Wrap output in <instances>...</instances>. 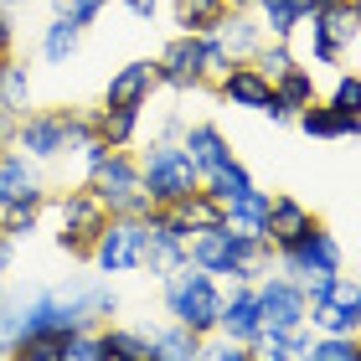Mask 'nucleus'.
Returning <instances> with one entry per match:
<instances>
[{
  "label": "nucleus",
  "mask_w": 361,
  "mask_h": 361,
  "mask_svg": "<svg viewBox=\"0 0 361 361\" xmlns=\"http://www.w3.org/2000/svg\"><path fill=\"white\" fill-rule=\"evenodd\" d=\"M124 11H129V16H140V21H155L160 0H124Z\"/></svg>",
  "instance_id": "46"
},
{
  "label": "nucleus",
  "mask_w": 361,
  "mask_h": 361,
  "mask_svg": "<svg viewBox=\"0 0 361 361\" xmlns=\"http://www.w3.org/2000/svg\"><path fill=\"white\" fill-rule=\"evenodd\" d=\"M88 191L109 207V217H145V212H150L140 155H129V150H109V160L88 176Z\"/></svg>",
  "instance_id": "6"
},
{
  "label": "nucleus",
  "mask_w": 361,
  "mask_h": 361,
  "mask_svg": "<svg viewBox=\"0 0 361 361\" xmlns=\"http://www.w3.org/2000/svg\"><path fill=\"white\" fill-rule=\"evenodd\" d=\"M310 341H315L310 325H300V331H258L248 341V351H253V361H305Z\"/></svg>",
  "instance_id": "22"
},
{
  "label": "nucleus",
  "mask_w": 361,
  "mask_h": 361,
  "mask_svg": "<svg viewBox=\"0 0 361 361\" xmlns=\"http://www.w3.org/2000/svg\"><path fill=\"white\" fill-rule=\"evenodd\" d=\"M109 0H52V16H62V21H73V26H93L98 16H104Z\"/></svg>",
  "instance_id": "41"
},
{
  "label": "nucleus",
  "mask_w": 361,
  "mask_h": 361,
  "mask_svg": "<svg viewBox=\"0 0 361 361\" xmlns=\"http://www.w3.org/2000/svg\"><path fill=\"white\" fill-rule=\"evenodd\" d=\"M0 6H6V11H16V6H26V0H0Z\"/></svg>",
  "instance_id": "51"
},
{
  "label": "nucleus",
  "mask_w": 361,
  "mask_h": 361,
  "mask_svg": "<svg viewBox=\"0 0 361 361\" xmlns=\"http://www.w3.org/2000/svg\"><path fill=\"white\" fill-rule=\"evenodd\" d=\"M176 217L191 227V233H202V227H222V217H227V207L212 196L207 186H196L191 196H180L176 202Z\"/></svg>",
  "instance_id": "30"
},
{
  "label": "nucleus",
  "mask_w": 361,
  "mask_h": 361,
  "mask_svg": "<svg viewBox=\"0 0 361 361\" xmlns=\"http://www.w3.org/2000/svg\"><path fill=\"white\" fill-rule=\"evenodd\" d=\"M294 62H300V57H294V47H289V42H279V37H269V42L253 52V68L264 73V78H274V83L294 68Z\"/></svg>",
  "instance_id": "35"
},
{
  "label": "nucleus",
  "mask_w": 361,
  "mask_h": 361,
  "mask_svg": "<svg viewBox=\"0 0 361 361\" xmlns=\"http://www.w3.org/2000/svg\"><path fill=\"white\" fill-rule=\"evenodd\" d=\"M294 124L305 129L310 140H361V109H336L331 98H315L310 109L294 114Z\"/></svg>",
  "instance_id": "15"
},
{
  "label": "nucleus",
  "mask_w": 361,
  "mask_h": 361,
  "mask_svg": "<svg viewBox=\"0 0 361 361\" xmlns=\"http://www.w3.org/2000/svg\"><path fill=\"white\" fill-rule=\"evenodd\" d=\"M196 361H253V351L243 346V341H233V336L212 331V336H202V351H196Z\"/></svg>",
  "instance_id": "37"
},
{
  "label": "nucleus",
  "mask_w": 361,
  "mask_h": 361,
  "mask_svg": "<svg viewBox=\"0 0 361 361\" xmlns=\"http://www.w3.org/2000/svg\"><path fill=\"white\" fill-rule=\"evenodd\" d=\"M21 202L47 207V186H42L37 160H26L16 145H6V150H0V212H6V207H21Z\"/></svg>",
  "instance_id": "14"
},
{
  "label": "nucleus",
  "mask_w": 361,
  "mask_h": 361,
  "mask_svg": "<svg viewBox=\"0 0 361 361\" xmlns=\"http://www.w3.org/2000/svg\"><path fill=\"white\" fill-rule=\"evenodd\" d=\"M274 93H279V104H289L294 114H300V109H310V104H315V73H310V68H300V62H294V68L284 73V78H279V83H274Z\"/></svg>",
  "instance_id": "32"
},
{
  "label": "nucleus",
  "mask_w": 361,
  "mask_h": 361,
  "mask_svg": "<svg viewBox=\"0 0 361 361\" xmlns=\"http://www.w3.org/2000/svg\"><path fill=\"white\" fill-rule=\"evenodd\" d=\"M11 361H68V336H31L11 346Z\"/></svg>",
  "instance_id": "36"
},
{
  "label": "nucleus",
  "mask_w": 361,
  "mask_h": 361,
  "mask_svg": "<svg viewBox=\"0 0 361 361\" xmlns=\"http://www.w3.org/2000/svg\"><path fill=\"white\" fill-rule=\"evenodd\" d=\"M16 52V21H11V11L0 6V57H11Z\"/></svg>",
  "instance_id": "44"
},
{
  "label": "nucleus",
  "mask_w": 361,
  "mask_h": 361,
  "mask_svg": "<svg viewBox=\"0 0 361 361\" xmlns=\"http://www.w3.org/2000/svg\"><path fill=\"white\" fill-rule=\"evenodd\" d=\"M88 140H93V114H83V109H31L11 145L26 160H37V166H52L68 150H83Z\"/></svg>",
  "instance_id": "2"
},
{
  "label": "nucleus",
  "mask_w": 361,
  "mask_h": 361,
  "mask_svg": "<svg viewBox=\"0 0 361 361\" xmlns=\"http://www.w3.org/2000/svg\"><path fill=\"white\" fill-rule=\"evenodd\" d=\"M93 135L109 145V150H129L140 135V109H98L93 114Z\"/></svg>",
  "instance_id": "27"
},
{
  "label": "nucleus",
  "mask_w": 361,
  "mask_h": 361,
  "mask_svg": "<svg viewBox=\"0 0 361 361\" xmlns=\"http://www.w3.org/2000/svg\"><path fill=\"white\" fill-rule=\"evenodd\" d=\"M269 202L274 196L269 191H243V196H233L227 202V217H222V227H233V233H253V238H264V222H269Z\"/></svg>",
  "instance_id": "25"
},
{
  "label": "nucleus",
  "mask_w": 361,
  "mask_h": 361,
  "mask_svg": "<svg viewBox=\"0 0 361 361\" xmlns=\"http://www.w3.org/2000/svg\"><path fill=\"white\" fill-rule=\"evenodd\" d=\"M305 31H310V62L341 68V62L351 57V47L361 42V16L351 11V0H346V6H336V11H310Z\"/></svg>",
  "instance_id": "9"
},
{
  "label": "nucleus",
  "mask_w": 361,
  "mask_h": 361,
  "mask_svg": "<svg viewBox=\"0 0 361 361\" xmlns=\"http://www.w3.org/2000/svg\"><path fill=\"white\" fill-rule=\"evenodd\" d=\"M217 331L222 336H233V341H248L264 331V320H258V289L253 284H233L222 294V320H217Z\"/></svg>",
  "instance_id": "19"
},
{
  "label": "nucleus",
  "mask_w": 361,
  "mask_h": 361,
  "mask_svg": "<svg viewBox=\"0 0 361 361\" xmlns=\"http://www.w3.org/2000/svg\"><path fill=\"white\" fill-rule=\"evenodd\" d=\"M104 227H109V207L98 202L88 186L57 196V248L68 258H88Z\"/></svg>",
  "instance_id": "7"
},
{
  "label": "nucleus",
  "mask_w": 361,
  "mask_h": 361,
  "mask_svg": "<svg viewBox=\"0 0 361 361\" xmlns=\"http://www.w3.org/2000/svg\"><path fill=\"white\" fill-rule=\"evenodd\" d=\"M227 6H233V11H253L258 0H227Z\"/></svg>",
  "instance_id": "48"
},
{
  "label": "nucleus",
  "mask_w": 361,
  "mask_h": 361,
  "mask_svg": "<svg viewBox=\"0 0 361 361\" xmlns=\"http://www.w3.org/2000/svg\"><path fill=\"white\" fill-rule=\"evenodd\" d=\"M212 37L222 42V52L233 57V62H253V52H258V47L269 42L253 11H227L222 21H217V31H212Z\"/></svg>",
  "instance_id": "21"
},
{
  "label": "nucleus",
  "mask_w": 361,
  "mask_h": 361,
  "mask_svg": "<svg viewBox=\"0 0 361 361\" xmlns=\"http://www.w3.org/2000/svg\"><path fill=\"white\" fill-rule=\"evenodd\" d=\"M356 361H361V336H356Z\"/></svg>",
  "instance_id": "53"
},
{
  "label": "nucleus",
  "mask_w": 361,
  "mask_h": 361,
  "mask_svg": "<svg viewBox=\"0 0 361 361\" xmlns=\"http://www.w3.org/2000/svg\"><path fill=\"white\" fill-rule=\"evenodd\" d=\"M180 145H186V155H191V166H196V176H217L227 160H233V140L222 135L217 124H191L186 135H180Z\"/></svg>",
  "instance_id": "20"
},
{
  "label": "nucleus",
  "mask_w": 361,
  "mask_h": 361,
  "mask_svg": "<svg viewBox=\"0 0 361 361\" xmlns=\"http://www.w3.org/2000/svg\"><path fill=\"white\" fill-rule=\"evenodd\" d=\"M351 11H356V16H361V0H351Z\"/></svg>",
  "instance_id": "52"
},
{
  "label": "nucleus",
  "mask_w": 361,
  "mask_h": 361,
  "mask_svg": "<svg viewBox=\"0 0 361 361\" xmlns=\"http://www.w3.org/2000/svg\"><path fill=\"white\" fill-rule=\"evenodd\" d=\"M171 11H176V26L180 31H191V37H212L217 21L233 6H227V0H171Z\"/></svg>",
  "instance_id": "26"
},
{
  "label": "nucleus",
  "mask_w": 361,
  "mask_h": 361,
  "mask_svg": "<svg viewBox=\"0 0 361 361\" xmlns=\"http://www.w3.org/2000/svg\"><path fill=\"white\" fill-rule=\"evenodd\" d=\"M336 6H346V0H310V11H336Z\"/></svg>",
  "instance_id": "47"
},
{
  "label": "nucleus",
  "mask_w": 361,
  "mask_h": 361,
  "mask_svg": "<svg viewBox=\"0 0 361 361\" xmlns=\"http://www.w3.org/2000/svg\"><path fill=\"white\" fill-rule=\"evenodd\" d=\"M0 73H6V57H0Z\"/></svg>",
  "instance_id": "54"
},
{
  "label": "nucleus",
  "mask_w": 361,
  "mask_h": 361,
  "mask_svg": "<svg viewBox=\"0 0 361 361\" xmlns=\"http://www.w3.org/2000/svg\"><path fill=\"white\" fill-rule=\"evenodd\" d=\"M202 186H207V191H212V196H217V202L227 207V202H233V196H243V191H253V176H248V166H243V160L233 155V160H227V166H222L217 176H207Z\"/></svg>",
  "instance_id": "33"
},
{
  "label": "nucleus",
  "mask_w": 361,
  "mask_h": 361,
  "mask_svg": "<svg viewBox=\"0 0 361 361\" xmlns=\"http://www.w3.org/2000/svg\"><path fill=\"white\" fill-rule=\"evenodd\" d=\"M305 300H310V331L315 336H361V279L351 274H325V279H310L305 284Z\"/></svg>",
  "instance_id": "4"
},
{
  "label": "nucleus",
  "mask_w": 361,
  "mask_h": 361,
  "mask_svg": "<svg viewBox=\"0 0 361 361\" xmlns=\"http://www.w3.org/2000/svg\"><path fill=\"white\" fill-rule=\"evenodd\" d=\"M331 104H336V109H361V73H341V78H336Z\"/></svg>",
  "instance_id": "43"
},
{
  "label": "nucleus",
  "mask_w": 361,
  "mask_h": 361,
  "mask_svg": "<svg viewBox=\"0 0 361 361\" xmlns=\"http://www.w3.org/2000/svg\"><path fill=\"white\" fill-rule=\"evenodd\" d=\"M0 109H11V114H31V73H26V62H16L6 57V73H0Z\"/></svg>",
  "instance_id": "31"
},
{
  "label": "nucleus",
  "mask_w": 361,
  "mask_h": 361,
  "mask_svg": "<svg viewBox=\"0 0 361 361\" xmlns=\"http://www.w3.org/2000/svg\"><path fill=\"white\" fill-rule=\"evenodd\" d=\"M68 361H104V336H98V325H83L78 336H68Z\"/></svg>",
  "instance_id": "42"
},
{
  "label": "nucleus",
  "mask_w": 361,
  "mask_h": 361,
  "mask_svg": "<svg viewBox=\"0 0 361 361\" xmlns=\"http://www.w3.org/2000/svg\"><path fill=\"white\" fill-rule=\"evenodd\" d=\"M258 16V26H264V37H279V42H289L294 31L305 26V16H310V0H258L253 6Z\"/></svg>",
  "instance_id": "23"
},
{
  "label": "nucleus",
  "mask_w": 361,
  "mask_h": 361,
  "mask_svg": "<svg viewBox=\"0 0 361 361\" xmlns=\"http://www.w3.org/2000/svg\"><path fill=\"white\" fill-rule=\"evenodd\" d=\"M222 279H212V274H202L186 258L180 269H171L166 279H160V300H166V315L176 320V325H186V331H196V336H212L217 331V320H222Z\"/></svg>",
  "instance_id": "3"
},
{
  "label": "nucleus",
  "mask_w": 361,
  "mask_h": 361,
  "mask_svg": "<svg viewBox=\"0 0 361 361\" xmlns=\"http://www.w3.org/2000/svg\"><path fill=\"white\" fill-rule=\"evenodd\" d=\"M227 68H233V57L222 52V42L217 37H202V88H217Z\"/></svg>",
  "instance_id": "39"
},
{
  "label": "nucleus",
  "mask_w": 361,
  "mask_h": 361,
  "mask_svg": "<svg viewBox=\"0 0 361 361\" xmlns=\"http://www.w3.org/2000/svg\"><path fill=\"white\" fill-rule=\"evenodd\" d=\"M305 361H356V341H346V336H315L310 351H305Z\"/></svg>",
  "instance_id": "40"
},
{
  "label": "nucleus",
  "mask_w": 361,
  "mask_h": 361,
  "mask_svg": "<svg viewBox=\"0 0 361 361\" xmlns=\"http://www.w3.org/2000/svg\"><path fill=\"white\" fill-rule=\"evenodd\" d=\"M315 222L320 217L300 202V196H274V202H269V222H264V238L274 243V253H279V248H289V243H300Z\"/></svg>",
  "instance_id": "18"
},
{
  "label": "nucleus",
  "mask_w": 361,
  "mask_h": 361,
  "mask_svg": "<svg viewBox=\"0 0 361 361\" xmlns=\"http://www.w3.org/2000/svg\"><path fill=\"white\" fill-rule=\"evenodd\" d=\"M217 93L227 98L233 109H253V114H264L274 104V78H264L253 68V62H233L227 68V78L217 83Z\"/></svg>",
  "instance_id": "16"
},
{
  "label": "nucleus",
  "mask_w": 361,
  "mask_h": 361,
  "mask_svg": "<svg viewBox=\"0 0 361 361\" xmlns=\"http://www.w3.org/2000/svg\"><path fill=\"white\" fill-rule=\"evenodd\" d=\"M150 341H155V356L160 361H196V351H202V336L186 331V325H150Z\"/></svg>",
  "instance_id": "29"
},
{
  "label": "nucleus",
  "mask_w": 361,
  "mask_h": 361,
  "mask_svg": "<svg viewBox=\"0 0 361 361\" xmlns=\"http://www.w3.org/2000/svg\"><path fill=\"white\" fill-rule=\"evenodd\" d=\"M0 361H11V346H6V336H0Z\"/></svg>",
  "instance_id": "50"
},
{
  "label": "nucleus",
  "mask_w": 361,
  "mask_h": 361,
  "mask_svg": "<svg viewBox=\"0 0 361 361\" xmlns=\"http://www.w3.org/2000/svg\"><path fill=\"white\" fill-rule=\"evenodd\" d=\"M104 336V361H160L150 331H129V325H98Z\"/></svg>",
  "instance_id": "24"
},
{
  "label": "nucleus",
  "mask_w": 361,
  "mask_h": 361,
  "mask_svg": "<svg viewBox=\"0 0 361 361\" xmlns=\"http://www.w3.org/2000/svg\"><path fill=\"white\" fill-rule=\"evenodd\" d=\"M155 83L160 88H176V93H191L202 88V37H191V31H180L160 47L155 57Z\"/></svg>",
  "instance_id": "13"
},
{
  "label": "nucleus",
  "mask_w": 361,
  "mask_h": 361,
  "mask_svg": "<svg viewBox=\"0 0 361 361\" xmlns=\"http://www.w3.org/2000/svg\"><path fill=\"white\" fill-rule=\"evenodd\" d=\"M73 300L88 310L93 325H109L114 315H119V294H114L109 284H73Z\"/></svg>",
  "instance_id": "34"
},
{
  "label": "nucleus",
  "mask_w": 361,
  "mask_h": 361,
  "mask_svg": "<svg viewBox=\"0 0 361 361\" xmlns=\"http://www.w3.org/2000/svg\"><path fill=\"white\" fill-rule=\"evenodd\" d=\"M145 238H150V253H145V269L155 279H166L171 269L186 264V248H191V227L176 217V207H150L145 212Z\"/></svg>",
  "instance_id": "11"
},
{
  "label": "nucleus",
  "mask_w": 361,
  "mask_h": 361,
  "mask_svg": "<svg viewBox=\"0 0 361 361\" xmlns=\"http://www.w3.org/2000/svg\"><path fill=\"white\" fill-rule=\"evenodd\" d=\"M186 258L212 279H233V284H258L264 274H274V243L253 233H233V227H202L191 233Z\"/></svg>",
  "instance_id": "1"
},
{
  "label": "nucleus",
  "mask_w": 361,
  "mask_h": 361,
  "mask_svg": "<svg viewBox=\"0 0 361 361\" xmlns=\"http://www.w3.org/2000/svg\"><path fill=\"white\" fill-rule=\"evenodd\" d=\"M16 129H21V114L0 109V145H11V140H16Z\"/></svg>",
  "instance_id": "45"
},
{
  "label": "nucleus",
  "mask_w": 361,
  "mask_h": 361,
  "mask_svg": "<svg viewBox=\"0 0 361 361\" xmlns=\"http://www.w3.org/2000/svg\"><path fill=\"white\" fill-rule=\"evenodd\" d=\"M145 253H150V238H145V222L140 217H109V227L98 233L88 264L98 274H140L145 269Z\"/></svg>",
  "instance_id": "8"
},
{
  "label": "nucleus",
  "mask_w": 361,
  "mask_h": 361,
  "mask_svg": "<svg viewBox=\"0 0 361 361\" xmlns=\"http://www.w3.org/2000/svg\"><path fill=\"white\" fill-rule=\"evenodd\" d=\"M274 264L284 279H294V284H310V279H325V274H341V264H346V253H341L336 233H325V227L315 222L300 243H289V248L274 253Z\"/></svg>",
  "instance_id": "10"
},
{
  "label": "nucleus",
  "mask_w": 361,
  "mask_h": 361,
  "mask_svg": "<svg viewBox=\"0 0 361 361\" xmlns=\"http://www.w3.org/2000/svg\"><path fill=\"white\" fill-rule=\"evenodd\" d=\"M6 305H11V294H6V279H0V315H6Z\"/></svg>",
  "instance_id": "49"
},
{
  "label": "nucleus",
  "mask_w": 361,
  "mask_h": 361,
  "mask_svg": "<svg viewBox=\"0 0 361 361\" xmlns=\"http://www.w3.org/2000/svg\"><path fill=\"white\" fill-rule=\"evenodd\" d=\"M155 88V62H124L104 88V109H145Z\"/></svg>",
  "instance_id": "17"
},
{
  "label": "nucleus",
  "mask_w": 361,
  "mask_h": 361,
  "mask_svg": "<svg viewBox=\"0 0 361 361\" xmlns=\"http://www.w3.org/2000/svg\"><path fill=\"white\" fill-rule=\"evenodd\" d=\"M78 47H83V26L62 21V16H52V26L42 31V57L52 62V68H68V62L78 57Z\"/></svg>",
  "instance_id": "28"
},
{
  "label": "nucleus",
  "mask_w": 361,
  "mask_h": 361,
  "mask_svg": "<svg viewBox=\"0 0 361 361\" xmlns=\"http://www.w3.org/2000/svg\"><path fill=\"white\" fill-rule=\"evenodd\" d=\"M42 212H47V207H37V202H21V207H6V212H0V227H6V233H11L16 243H21V238H31V233H37V222H42Z\"/></svg>",
  "instance_id": "38"
},
{
  "label": "nucleus",
  "mask_w": 361,
  "mask_h": 361,
  "mask_svg": "<svg viewBox=\"0 0 361 361\" xmlns=\"http://www.w3.org/2000/svg\"><path fill=\"white\" fill-rule=\"evenodd\" d=\"M0 150H6V145H0Z\"/></svg>",
  "instance_id": "55"
},
{
  "label": "nucleus",
  "mask_w": 361,
  "mask_h": 361,
  "mask_svg": "<svg viewBox=\"0 0 361 361\" xmlns=\"http://www.w3.org/2000/svg\"><path fill=\"white\" fill-rule=\"evenodd\" d=\"M258 320H264V331H300L310 320V300H305V284H294L284 274H264L258 279Z\"/></svg>",
  "instance_id": "12"
},
{
  "label": "nucleus",
  "mask_w": 361,
  "mask_h": 361,
  "mask_svg": "<svg viewBox=\"0 0 361 361\" xmlns=\"http://www.w3.org/2000/svg\"><path fill=\"white\" fill-rule=\"evenodd\" d=\"M140 176H145V196H150V207H176L180 196H191L202 186V176H196L191 155L180 140H150V150L140 155Z\"/></svg>",
  "instance_id": "5"
}]
</instances>
